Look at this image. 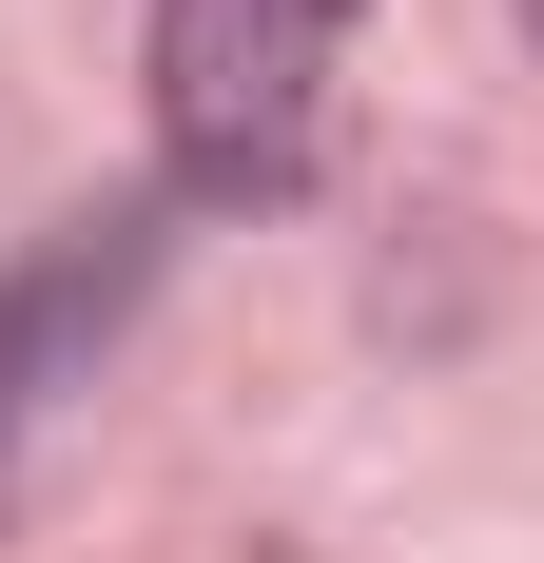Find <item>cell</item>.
Listing matches in <instances>:
<instances>
[{
  "label": "cell",
  "instance_id": "1",
  "mask_svg": "<svg viewBox=\"0 0 544 563\" xmlns=\"http://www.w3.org/2000/svg\"><path fill=\"white\" fill-rule=\"evenodd\" d=\"M330 78H350V0H156V156H175V195H215V214L312 195Z\"/></svg>",
  "mask_w": 544,
  "mask_h": 563
},
{
  "label": "cell",
  "instance_id": "2",
  "mask_svg": "<svg viewBox=\"0 0 544 563\" xmlns=\"http://www.w3.org/2000/svg\"><path fill=\"white\" fill-rule=\"evenodd\" d=\"M525 20H544V0H525Z\"/></svg>",
  "mask_w": 544,
  "mask_h": 563
}]
</instances>
